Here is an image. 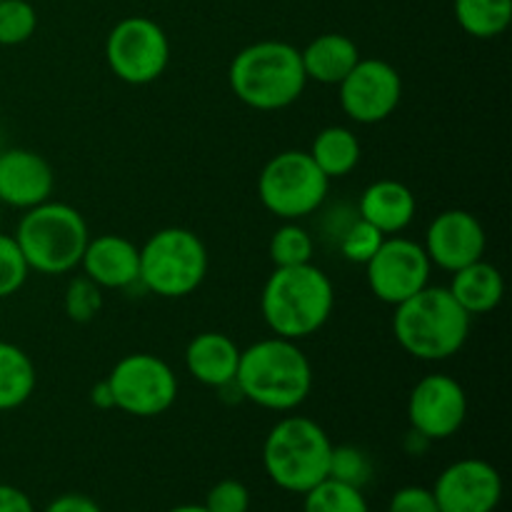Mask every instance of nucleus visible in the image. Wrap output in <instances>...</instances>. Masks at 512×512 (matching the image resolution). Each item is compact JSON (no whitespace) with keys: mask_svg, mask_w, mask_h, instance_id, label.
<instances>
[{"mask_svg":"<svg viewBox=\"0 0 512 512\" xmlns=\"http://www.w3.org/2000/svg\"><path fill=\"white\" fill-rule=\"evenodd\" d=\"M455 18L473 38H498L512 20V0H455Z\"/></svg>","mask_w":512,"mask_h":512,"instance_id":"obj_24","label":"nucleus"},{"mask_svg":"<svg viewBox=\"0 0 512 512\" xmlns=\"http://www.w3.org/2000/svg\"><path fill=\"white\" fill-rule=\"evenodd\" d=\"M113 408L135 418H158L178 398V378L163 358L133 353L113 365L108 378Z\"/></svg>","mask_w":512,"mask_h":512,"instance_id":"obj_9","label":"nucleus"},{"mask_svg":"<svg viewBox=\"0 0 512 512\" xmlns=\"http://www.w3.org/2000/svg\"><path fill=\"white\" fill-rule=\"evenodd\" d=\"M78 268L98 288L125 290L140 283V248L123 235L90 238Z\"/></svg>","mask_w":512,"mask_h":512,"instance_id":"obj_17","label":"nucleus"},{"mask_svg":"<svg viewBox=\"0 0 512 512\" xmlns=\"http://www.w3.org/2000/svg\"><path fill=\"white\" fill-rule=\"evenodd\" d=\"M338 88L343 113L353 123L363 125L388 120L403 98V78L393 65L380 58H360Z\"/></svg>","mask_w":512,"mask_h":512,"instance_id":"obj_12","label":"nucleus"},{"mask_svg":"<svg viewBox=\"0 0 512 512\" xmlns=\"http://www.w3.org/2000/svg\"><path fill=\"white\" fill-rule=\"evenodd\" d=\"M28 273L30 268L13 235L0 233V300L18 293L28 280Z\"/></svg>","mask_w":512,"mask_h":512,"instance_id":"obj_30","label":"nucleus"},{"mask_svg":"<svg viewBox=\"0 0 512 512\" xmlns=\"http://www.w3.org/2000/svg\"><path fill=\"white\" fill-rule=\"evenodd\" d=\"M228 80L240 103L263 113L293 105L308 85L300 50L283 40H260L240 50Z\"/></svg>","mask_w":512,"mask_h":512,"instance_id":"obj_4","label":"nucleus"},{"mask_svg":"<svg viewBox=\"0 0 512 512\" xmlns=\"http://www.w3.org/2000/svg\"><path fill=\"white\" fill-rule=\"evenodd\" d=\"M90 403L100 410L113 408V393H110L108 380H103V383H98L93 390H90Z\"/></svg>","mask_w":512,"mask_h":512,"instance_id":"obj_36","label":"nucleus"},{"mask_svg":"<svg viewBox=\"0 0 512 512\" xmlns=\"http://www.w3.org/2000/svg\"><path fill=\"white\" fill-rule=\"evenodd\" d=\"M330 453L333 443L315 420L290 415L273 425L265 438L263 468L280 490L305 495L328 478Z\"/></svg>","mask_w":512,"mask_h":512,"instance_id":"obj_6","label":"nucleus"},{"mask_svg":"<svg viewBox=\"0 0 512 512\" xmlns=\"http://www.w3.org/2000/svg\"><path fill=\"white\" fill-rule=\"evenodd\" d=\"M440 512H495L503 500V478L480 458L448 465L433 485Z\"/></svg>","mask_w":512,"mask_h":512,"instance_id":"obj_14","label":"nucleus"},{"mask_svg":"<svg viewBox=\"0 0 512 512\" xmlns=\"http://www.w3.org/2000/svg\"><path fill=\"white\" fill-rule=\"evenodd\" d=\"M0 512H35V508L23 490L0 483Z\"/></svg>","mask_w":512,"mask_h":512,"instance_id":"obj_35","label":"nucleus"},{"mask_svg":"<svg viewBox=\"0 0 512 512\" xmlns=\"http://www.w3.org/2000/svg\"><path fill=\"white\" fill-rule=\"evenodd\" d=\"M430 263L438 268L455 273L465 265L483 260L485 248H488V235H485L483 223L478 215L470 210H443L428 225L423 243Z\"/></svg>","mask_w":512,"mask_h":512,"instance_id":"obj_15","label":"nucleus"},{"mask_svg":"<svg viewBox=\"0 0 512 512\" xmlns=\"http://www.w3.org/2000/svg\"><path fill=\"white\" fill-rule=\"evenodd\" d=\"M105 60L115 78L128 85H148L170 63V40L155 20L130 15L120 20L105 40Z\"/></svg>","mask_w":512,"mask_h":512,"instance_id":"obj_10","label":"nucleus"},{"mask_svg":"<svg viewBox=\"0 0 512 512\" xmlns=\"http://www.w3.org/2000/svg\"><path fill=\"white\" fill-rule=\"evenodd\" d=\"M38 13L28 0H0V45H20L33 38Z\"/></svg>","mask_w":512,"mask_h":512,"instance_id":"obj_27","label":"nucleus"},{"mask_svg":"<svg viewBox=\"0 0 512 512\" xmlns=\"http://www.w3.org/2000/svg\"><path fill=\"white\" fill-rule=\"evenodd\" d=\"M330 180L305 150L273 155L260 170L258 195L268 213L280 220H300L325 203Z\"/></svg>","mask_w":512,"mask_h":512,"instance_id":"obj_8","label":"nucleus"},{"mask_svg":"<svg viewBox=\"0 0 512 512\" xmlns=\"http://www.w3.org/2000/svg\"><path fill=\"white\" fill-rule=\"evenodd\" d=\"M383 240L385 235L380 233V230H375L373 225L358 218V223H353L345 230L343 240H340V253H343V258L350 260V263L365 265L375 253H378Z\"/></svg>","mask_w":512,"mask_h":512,"instance_id":"obj_31","label":"nucleus"},{"mask_svg":"<svg viewBox=\"0 0 512 512\" xmlns=\"http://www.w3.org/2000/svg\"><path fill=\"white\" fill-rule=\"evenodd\" d=\"M235 385L240 395L258 408L290 413L300 408L313 390V365L295 340L273 335L240 350Z\"/></svg>","mask_w":512,"mask_h":512,"instance_id":"obj_1","label":"nucleus"},{"mask_svg":"<svg viewBox=\"0 0 512 512\" xmlns=\"http://www.w3.org/2000/svg\"><path fill=\"white\" fill-rule=\"evenodd\" d=\"M240 348L225 333H200L185 348V368L198 383L208 388H228L235 385L238 375Z\"/></svg>","mask_w":512,"mask_h":512,"instance_id":"obj_18","label":"nucleus"},{"mask_svg":"<svg viewBox=\"0 0 512 512\" xmlns=\"http://www.w3.org/2000/svg\"><path fill=\"white\" fill-rule=\"evenodd\" d=\"M168 512H210L205 505H178V508L168 510Z\"/></svg>","mask_w":512,"mask_h":512,"instance_id":"obj_37","label":"nucleus"},{"mask_svg":"<svg viewBox=\"0 0 512 512\" xmlns=\"http://www.w3.org/2000/svg\"><path fill=\"white\" fill-rule=\"evenodd\" d=\"M35 365L18 345L0 340V413L20 408L35 393Z\"/></svg>","mask_w":512,"mask_h":512,"instance_id":"obj_23","label":"nucleus"},{"mask_svg":"<svg viewBox=\"0 0 512 512\" xmlns=\"http://www.w3.org/2000/svg\"><path fill=\"white\" fill-rule=\"evenodd\" d=\"M388 512H440V508L433 490L423 485H408L390 498Z\"/></svg>","mask_w":512,"mask_h":512,"instance_id":"obj_33","label":"nucleus"},{"mask_svg":"<svg viewBox=\"0 0 512 512\" xmlns=\"http://www.w3.org/2000/svg\"><path fill=\"white\" fill-rule=\"evenodd\" d=\"M303 498V512H370L363 490L333 478H325Z\"/></svg>","mask_w":512,"mask_h":512,"instance_id":"obj_25","label":"nucleus"},{"mask_svg":"<svg viewBox=\"0 0 512 512\" xmlns=\"http://www.w3.org/2000/svg\"><path fill=\"white\" fill-rule=\"evenodd\" d=\"M55 175L43 155L28 148H8L0 153V205L30 210L50 200Z\"/></svg>","mask_w":512,"mask_h":512,"instance_id":"obj_16","label":"nucleus"},{"mask_svg":"<svg viewBox=\"0 0 512 512\" xmlns=\"http://www.w3.org/2000/svg\"><path fill=\"white\" fill-rule=\"evenodd\" d=\"M333 305V283L313 263L275 268L260 295L265 325L273 335L295 343L318 333L333 315Z\"/></svg>","mask_w":512,"mask_h":512,"instance_id":"obj_3","label":"nucleus"},{"mask_svg":"<svg viewBox=\"0 0 512 512\" xmlns=\"http://www.w3.org/2000/svg\"><path fill=\"white\" fill-rule=\"evenodd\" d=\"M370 475H373V465H370L368 455L360 448H353V445H340V448H333L330 453V468L328 478L340 480V483H348L353 488L363 490V485L368 483Z\"/></svg>","mask_w":512,"mask_h":512,"instance_id":"obj_28","label":"nucleus"},{"mask_svg":"<svg viewBox=\"0 0 512 512\" xmlns=\"http://www.w3.org/2000/svg\"><path fill=\"white\" fill-rule=\"evenodd\" d=\"M368 285L378 300L388 305H400L415 293L430 285V263L423 243L410 238L390 235L383 240L378 253L365 263Z\"/></svg>","mask_w":512,"mask_h":512,"instance_id":"obj_11","label":"nucleus"},{"mask_svg":"<svg viewBox=\"0 0 512 512\" xmlns=\"http://www.w3.org/2000/svg\"><path fill=\"white\" fill-rule=\"evenodd\" d=\"M313 235L300 228L295 220H285L270 238V260L275 268H295L313 263Z\"/></svg>","mask_w":512,"mask_h":512,"instance_id":"obj_26","label":"nucleus"},{"mask_svg":"<svg viewBox=\"0 0 512 512\" xmlns=\"http://www.w3.org/2000/svg\"><path fill=\"white\" fill-rule=\"evenodd\" d=\"M43 512H103V510L98 508V503H95V500L85 498V495L68 493V495H60V498H55Z\"/></svg>","mask_w":512,"mask_h":512,"instance_id":"obj_34","label":"nucleus"},{"mask_svg":"<svg viewBox=\"0 0 512 512\" xmlns=\"http://www.w3.org/2000/svg\"><path fill=\"white\" fill-rule=\"evenodd\" d=\"M13 238L30 270L40 275H65L80 265L90 233L85 218L73 205L45 200L25 210Z\"/></svg>","mask_w":512,"mask_h":512,"instance_id":"obj_5","label":"nucleus"},{"mask_svg":"<svg viewBox=\"0 0 512 512\" xmlns=\"http://www.w3.org/2000/svg\"><path fill=\"white\" fill-rule=\"evenodd\" d=\"M470 315L448 288L425 285L413 298L395 305L393 335L400 348L425 363H440L465 348L470 338Z\"/></svg>","mask_w":512,"mask_h":512,"instance_id":"obj_2","label":"nucleus"},{"mask_svg":"<svg viewBox=\"0 0 512 512\" xmlns=\"http://www.w3.org/2000/svg\"><path fill=\"white\" fill-rule=\"evenodd\" d=\"M205 508L210 512H248L250 490L240 480H220L205 495Z\"/></svg>","mask_w":512,"mask_h":512,"instance_id":"obj_32","label":"nucleus"},{"mask_svg":"<svg viewBox=\"0 0 512 512\" xmlns=\"http://www.w3.org/2000/svg\"><path fill=\"white\" fill-rule=\"evenodd\" d=\"M415 210L418 203L413 190L400 180H375L360 195V220L380 230L385 238L403 233L413 223Z\"/></svg>","mask_w":512,"mask_h":512,"instance_id":"obj_19","label":"nucleus"},{"mask_svg":"<svg viewBox=\"0 0 512 512\" xmlns=\"http://www.w3.org/2000/svg\"><path fill=\"white\" fill-rule=\"evenodd\" d=\"M468 418V395L463 385L443 373L425 375L408 400V420L425 440H448Z\"/></svg>","mask_w":512,"mask_h":512,"instance_id":"obj_13","label":"nucleus"},{"mask_svg":"<svg viewBox=\"0 0 512 512\" xmlns=\"http://www.w3.org/2000/svg\"><path fill=\"white\" fill-rule=\"evenodd\" d=\"M310 158L315 160L320 170L325 173V178H345L348 173H353L360 163V140L345 125H330L323 128L313 140V148L308 150Z\"/></svg>","mask_w":512,"mask_h":512,"instance_id":"obj_22","label":"nucleus"},{"mask_svg":"<svg viewBox=\"0 0 512 512\" xmlns=\"http://www.w3.org/2000/svg\"><path fill=\"white\" fill-rule=\"evenodd\" d=\"M65 315L75 323H90L95 315L103 308V295H100V288L90 278L80 275L65 290Z\"/></svg>","mask_w":512,"mask_h":512,"instance_id":"obj_29","label":"nucleus"},{"mask_svg":"<svg viewBox=\"0 0 512 512\" xmlns=\"http://www.w3.org/2000/svg\"><path fill=\"white\" fill-rule=\"evenodd\" d=\"M448 290L458 300L460 308L473 318V315L493 313L503 303L505 280L495 265L475 260V263L455 270Z\"/></svg>","mask_w":512,"mask_h":512,"instance_id":"obj_21","label":"nucleus"},{"mask_svg":"<svg viewBox=\"0 0 512 512\" xmlns=\"http://www.w3.org/2000/svg\"><path fill=\"white\" fill-rule=\"evenodd\" d=\"M303 70L308 80L323 85H340L345 75L358 65L360 50L348 35L325 33L318 35L308 48L300 50Z\"/></svg>","mask_w":512,"mask_h":512,"instance_id":"obj_20","label":"nucleus"},{"mask_svg":"<svg viewBox=\"0 0 512 512\" xmlns=\"http://www.w3.org/2000/svg\"><path fill=\"white\" fill-rule=\"evenodd\" d=\"M208 248L188 228H163L140 248V283L160 298H185L208 275Z\"/></svg>","mask_w":512,"mask_h":512,"instance_id":"obj_7","label":"nucleus"}]
</instances>
